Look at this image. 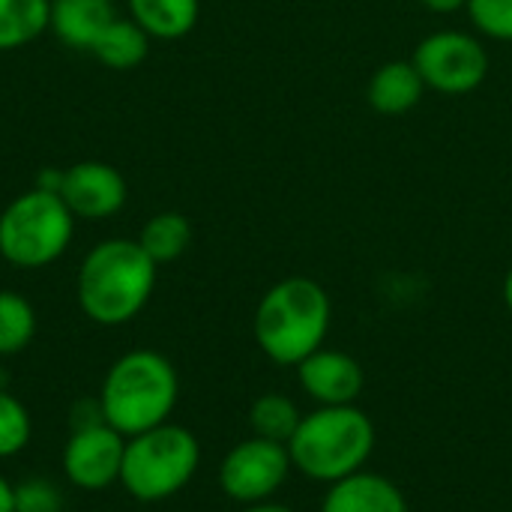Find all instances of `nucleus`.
<instances>
[{
  "label": "nucleus",
  "mask_w": 512,
  "mask_h": 512,
  "mask_svg": "<svg viewBox=\"0 0 512 512\" xmlns=\"http://www.w3.org/2000/svg\"><path fill=\"white\" fill-rule=\"evenodd\" d=\"M156 261L138 240H102L78 267V306L99 327L129 324L156 288Z\"/></svg>",
  "instance_id": "1"
},
{
  "label": "nucleus",
  "mask_w": 512,
  "mask_h": 512,
  "mask_svg": "<svg viewBox=\"0 0 512 512\" xmlns=\"http://www.w3.org/2000/svg\"><path fill=\"white\" fill-rule=\"evenodd\" d=\"M333 321L330 294L309 276H288L267 288L255 309L252 333L267 360L276 366H300L324 348Z\"/></svg>",
  "instance_id": "2"
},
{
  "label": "nucleus",
  "mask_w": 512,
  "mask_h": 512,
  "mask_svg": "<svg viewBox=\"0 0 512 512\" xmlns=\"http://www.w3.org/2000/svg\"><path fill=\"white\" fill-rule=\"evenodd\" d=\"M180 378L168 357L150 348L129 351L111 363L99 390V414L123 438L141 435L171 420Z\"/></svg>",
  "instance_id": "3"
},
{
  "label": "nucleus",
  "mask_w": 512,
  "mask_h": 512,
  "mask_svg": "<svg viewBox=\"0 0 512 512\" xmlns=\"http://www.w3.org/2000/svg\"><path fill=\"white\" fill-rule=\"evenodd\" d=\"M375 453V423L357 405H330L303 414L288 441L294 471L333 486L369 465Z\"/></svg>",
  "instance_id": "4"
},
{
  "label": "nucleus",
  "mask_w": 512,
  "mask_h": 512,
  "mask_svg": "<svg viewBox=\"0 0 512 512\" xmlns=\"http://www.w3.org/2000/svg\"><path fill=\"white\" fill-rule=\"evenodd\" d=\"M198 465V438L168 420L156 429L126 438L120 486L141 504H159L183 492L192 483Z\"/></svg>",
  "instance_id": "5"
},
{
  "label": "nucleus",
  "mask_w": 512,
  "mask_h": 512,
  "mask_svg": "<svg viewBox=\"0 0 512 512\" xmlns=\"http://www.w3.org/2000/svg\"><path fill=\"white\" fill-rule=\"evenodd\" d=\"M75 231V216L57 192L33 186L0 213V255L18 270L54 264Z\"/></svg>",
  "instance_id": "6"
},
{
  "label": "nucleus",
  "mask_w": 512,
  "mask_h": 512,
  "mask_svg": "<svg viewBox=\"0 0 512 512\" xmlns=\"http://www.w3.org/2000/svg\"><path fill=\"white\" fill-rule=\"evenodd\" d=\"M411 63L426 87L444 96L474 93L489 75L486 45L465 30H438L417 42Z\"/></svg>",
  "instance_id": "7"
},
{
  "label": "nucleus",
  "mask_w": 512,
  "mask_h": 512,
  "mask_svg": "<svg viewBox=\"0 0 512 512\" xmlns=\"http://www.w3.org/2000/svg\"><path fill=\"white\" fill-rule=\"evenodd\" d=\"M294 471L288 447L267 438H246L231 447L219 465V489L225 498L249 507L261 501H273V495L285 486Z\"/></svg>",
  "instance_id": "8"
},
{
  "label": "nucleus",
  "mask_w": 512,
  "mask_h": 512,
  "mask_svg": "<svg viewBox=\"0 0 512 512\" xmlns=\"http://www.w3.org/2000/svg\"><path fill=\"white\" fill-rule=\"evenodd\" d=\"M126 438L105 420L78 423L63 447V474L81 492H102L120 483Z\"/></svg>",
  "instance_id": "9"
},
{
  "label": "nucleus",
  "mask_w": 512,
  "mask_h": 512,
  "mask_svg": "<svg viewBox=\"0 0 512 512\" xmlns=\"http://www.w3.org/2000/svg\"><path fill=\"white\" fill-rule=\"evenodd\" d=\"M75 219H108L126 204V180L108 162H78L63 168L60 192Z\"/></svg>",
  "instance_id": "10"
},
{
  "label": "nucleus",
  "mask_w": 512,
  "mask_h": 512,
  "mask_svg": "<svg viewBox=\"0 0 512 512\" xmlns=\"http://www.w3.org/2000/svg\"><path fill=\"white\" fill-rule=\"evenodd\" d=\"M297 381L318 408L357 405L366 387V372L351 354L318 348L297 366Z\"/></svg>",
  "instance_id": "11"
},
{
  "label": "nucleus",
  "mask_w": 512,
  "mask_h": 512,
  "mask_svg": "<svg viewBox=\"0 0 512 512\" xmlns=\"http://www.w3.org/2000/svg\"><path fill=\"white\" fill-rule=\"evenodd\" d=\"M321 512H411L405 492L384 474L357 471L333 486L321 501Z\"/></svg>",
  "instance_id": "12"
},
{
  "label": "nucleus",
  "mask_w": 512,
  "mask_h": 512,
  "mask_svg": "<svg viewBox=\"0 0 512 512\" xmlns=\"http://www.w3.org/2000/svg\"><path fill=\"white\" fill-rule=\"evenodd\" d=\"M423 93H426V84L411 60H390V63L378 66L366 87L369 105L387 117L408 114L411 108L420 105Z\"/></svg>",
  "instance_id": "13"
},
{
  "label": "nucleus",
  "mask_w": 512,
  "mask_h": 512,
  "mask_svg": "<svg viewBox=\"0 0 512 512\" xmlns=\"http://www.w3.org/2000/svg\"><path fill=\"white\" fill-rule=\"evenodd\" d=\"M117 18L111 0H51L48 27L72 48H93L99 33Z\"/></svg>",
  "instance_id": "14"
},
{
  "label": "nucleus",
  "mask_w": 512,
  "mask_h": 512,
  "mask_svg": "<svg viewBox=\"0 0 512 512\" xmlns=\"http://www.w3.org/2000/svg\"><path fill=\"white\" fill-rule=\"evenodd\" d=\"M198 0H129V18L150 39H180L198 24Z\"/></svg>",
  "instance_id": "15"
},
{
  "label": "nucleus",
  "mask_w": 512,
  "mask_h": 512,
  "mask_svg": "<svg viewBox=\"0 0 512 512\" xmlns=\"http://www.w3.org/2000/svg\"><path fill=\"white\" fill-rule=\"evenodd\" d=\"M93 57L108 69H132L150 51V36L132 18H114L93 42Z\"/></svg>",
  "instance_id": "16"
},
{
  "label": "nucleus",
  "mask_w": 512,
  "mask_h": 512,
  "mask_svg": "<svg viewBox=\"0 0 512 512\" xmlns=\"http://www.w3.org/2000/svg\"><path fill=\"white\" fill-rule=\"evenodd\" d=\"M51 0H0V51L21 48L48 30Z\"/></svg>",
  "instance_id": "17"
},
{
  "label": "nucleus",
  "mask_w": 512,
  "mask_h": 512,
  "mask_svg": "<svg viewBox=\"0 0 512 512\" xmlns=\"http://www.w3.org/2000/svg\"><path fill=\"white\" fill-rule=\"evenodd\" d=\"M141 249L156 261V264H171L177 261L189 243H192V225L183 213H156L153 219L144 222L141 237H138Z\"/></svg>",
  "instance_id": "18"
},
{
  "label": "nucleus",
  "mask_w": 512,
  "mask_h": 512,
  "mask_svg": "<svg viewBox=\"0 0 512 512\" xmlns=\"http://www.w3.org/2000/svg\"><path fill=\"white\" fill-rule=\"evenodd\" d=\"M300 420H303V414H300L297 402L291 396H285V393H264L249 408L252 435L285 444V447H288L291 435L297 432Z\"/></svg>",
  "instance_id": "19"
},
{
  "label": "nucleus",
  "mask_w": 512,
  "mask_h": 512,
  "mask_svg": "<svg viewBox=\"0 0 512 512\" xmlns=\"http://www.w3.org/2000/svg\"><path fill=\"white\" fill-rule=\"evenodd\" d=\"M36 336V312L27 297L0 291V357L21 354Z\"/></svg>",
  "instance_id": "20"
},
{
  "label": "nucleus",
  "mask_w": 512,
  "mask_h": 512,
  "mask_svg": "<svg viewBox=\"0 0 512 512\" xmlns=\"http://www.w3.org/2000/svg\"><path fill=\"white\" fill-rule=\"evenodd\" d=\"M30 432L33 423L27 408L6 387H0V459L18 456L30 444Z\"/></svg>",
  "instance_id": "21"
},
{
  "label": "nucleus",
  "mask_w": 512,
  "mask_h": 512,
  "mask_svg": "<svg viewBox=\"0 0 512 512\" xmlns=\"http://www.w3.org/2000/svg\"><path fill=\"white\" fill-rule=\"evenodd\" d=\"M474 27L498 42H512V0H468Z\"/></svg>",
  "instance_id": "22"
},
{
  "label": "nucleus",
  "mask_w": 512,
  "mask_h": 512,
  "mask_svg": "<svg viewBox=\"0 0 512 512\" xmlns=\"http://www.w3.org/2000/svg\"><path fill=\"white\" fill-rule=\"evenodd\" d=\"M63 495L48 480H24L15 486V512H60Z\"/></svg>",
  "instance_id": "23"
},
{
  "label": "nucleus",
  "mask_w": 512,
  "mask_h": 512,
  "mask_svg": "<svg viewBox=\"0 0 512 512\" xmlns=\"http://www.w3.org/2000/svg\"><path fill=\"white\" fill-rule=\"evenodd\" d=\"M426 9H432V12H438V15H450V12H459V9H465L468 6V0H420Z\"/></svg>",
  "instance_id": "24"
},
{
  "label": "nucleus",
  "mask_w": 512,
  "mask_h": 512,
  "mask_svg": "<svg viewBox=\"0 0 512 512\" xmlns=\"http://www.w3.org/2000/svg\"><path fill=\"white\" fill-rule=\"evenodd\" d=\"M0 512H15V486L0 477Z\"/></svg>",
  "instance_id": "25"
},
{
  "label": "nucleus",
  "mask_w": 512,
  "mask_h": 512,
  "mask_svg": "<svg viewBox=\"0 0 512 512\" xmlns=\"http://www.w3.org/2000/svg\"><path fill=\"white\" fill-rule=\"evenodd\" d=\"M243 512H294L291 507H285V504H276V501H261V504H249V507H243Z\"/></svg>",
  "instance_id": "26"
},
{
  "label": "nucleus",
  "mask_w": 512,
  "mask_h": 512,
  "mask_svg": "<svg viewBox=\"0 0 512 512\" xmlns=\"http://www.w3.org/2000/svg\"><path fill=\"white\" fill-rule=\"evenodd\" d=\"M501 294H504V306L510 309V315H512V267L507 270V276H504V288H501Z\"/></svg>",
  "instance_id": "27"
}]
</instances>
